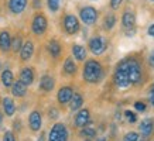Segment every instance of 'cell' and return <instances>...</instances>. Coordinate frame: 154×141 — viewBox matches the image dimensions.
<instances>
[{
	"label": "cell",
	"instance_id": "7",
	"mask_svg": "<svg viewBox=\"0 0 154 141\" xmlns=\"http://www.w3.org/2000/svg\"><path fill=\"white\" fill-rule=\"evenodd\" d=\"M89 48H91V51L94 54L99 55V54H102L106 50V42H105V40L102 37H95L89 41Z\"/></svg>",
	"mask_w": 154,
	"mask_h": 141
},
{
	"label": "cell",
	"instance_id": "23",
	"mask_svg": "<svg viewBox=\"0 0 154 141\" xmlns=\"http://www.w3.org/2000/svg\"><path fill=\"white\" fill-rule=\"evenodd\" d=\"M2 82H3V85L5 86H11L13 85V74L10 72L9 69H6L3 74H2Z\"/></svg>",
	"mask_w": 154,
	"mask_h": 141
},
{
	"label": "cell",
	"instance_id": "22",
	"mask_svg": "<svg viewBox=\"0 0 154 141\" xmlns=\"http://www.w3.org/2000/svg\"><path fill=\"white\" fill-rule=\"evenodd\" d=\"M82 102H84L82 96L78 93H74L72 98H71V109H72V110H78V109L82 106Z\"/></svg>",
	"mask_w": 154,
	"mask_h": 141
},
{
	"label": "cell",
	"instance_id": "13",
	"mask_svg": "<svg viewBox=\"0 0 154 141\" xmlns=\"http://www.w3.org/2000/svg\"><path fill=\"white\" fill-rule=\"evenodd\" d=\"M30 127L34 131L40 130V127H41V116H40L38 112H33L30 114Z\"/></svg>",
	"mask_w": 154,
	"mask_h": 141
},
{
	"label": "cell",
	"instance_id": "9",
	"mask_svg": "<svg viewBox=\"0 0 154 141\" xmlns=\"http://www.w3.org/2000/svg\"><path fill=\"white\" fill-rule=\"evenodd\" d=\"M89 122V110L84 109L81 110L78 114H76V118H75V124L78 127H85Z\"/></svg>",
	"mask_w": 154,
	"mask_h": 141
},
{
	"label": "cell",
	"instance_id": "24",
	"mask_svg": "<svg viewBox=\"0 0 154 141\" xmlns=\"http://www.w3.org/2000/svg\"><path fill=\"white\" fill-rule=\"evenodd\" d=\"M48 51L51 52L52 56H58V55H60V52H61L60 44H58L57 41H51L50 44H48Z\"/></svg>",
	"mask_w": 154,
	"mask_h": 141
},
{
	"label": "cell",
	"instance_id": "10",
	"mask_svg": "<svg viewBox=\"0 0 154 141\" xmlns=\"http://www.w3.org/2000/svg\"><path fill=\"white\" fill-rule=\"evenodd\" d=\"M10 10L13 11V13L19 14L21 13L24 9H26V6H27V0H10Z\"/></svg>",
	"mask_w": 154,
	"mask_h": 141
},
{
	"label": "cell",
	"instance_id": "6",
	"mask_svg": "<svg viewBox=\"0 0 154 141\" xmlns=\"http://www.w3.org/2000/svg\"><path fill=\"white\" fill-rule=\"evenodd\" d=\"M64 27H65L66 33L75 34L78 30H79V21H78V19H76L75 16L68 14L65 17V20H64Z\"/></svg>",
	"mask_w": 154,
	"mask_h": 141
},
{
	"label": "cell",
	"instance_id": "28",
	"mask_svg": "<svg viewBox=\"0 0 154 141\" xmlns=\"http://www.w3.org/2000/svg\"><path fill=\"white\" fill-rule=\"evenodd\" d=\"M137 140H139V134L137 133H127L125 138H123V141H137Z\"/></svg>",
	"mask_w": 154,
	"mask_h": 141
},
{
	"label": "cell",
	"instance_id": "29",
	"mask_svg": "<svg viewBox=\"0 0 154 141\" xmlns=\"http://www.w3.org/2000/svg\"><path fill=\"white\" fill-rule=\"evenodd\" d=\"M126 117H127V122L129 123H134L136 120H137V116H136V113H133V112H130V110H127L126 113Z\"/></svg>",
	"mask_w": 154,
	"mask_h": 141
},
{
	"label": "cell",
	"instance_id": "39",
	"mask_svg": "<svg viewBox=\"0 0 154 141\" xmlns=\"http://www.w3.org/2000/svg\"><path fill=\"white\" fill-rule=\"evenodd\" d=\"M2 122H3V116H2V113H0V124H2Z\"/></svg>",
	"mask_w": 154,
	"mask_h": 141
},
{
	"label": "cell",
	"instance_id": "2",
	"mask_svg": "<svg viewBox=\"0 0 154 141\" xmlns=\"http://www.w3.org/2000/svg\"><path fill=\"white\" fill-rule=\"evenodd\" d=\"M115 83L120 88H127L130 85L129 80V70H127V59L122 61L116 68L115 72Z\"/></svg>",
	"mask_w": 154,
	"mask_h": 141
},
{
	"label": "cell",
	"instance_id": "43",
	"mask_svg": "<svg viewBox=\"0 0 154 141\" xmlns=\"http://www.w3.org/2000/svg\"><path fill=\"white\" fill-rule=\"evenodd\" d=\"M153 90H154V88H153Z\"/></svg>",
	"mask_w": 154,
	"mask_h": 141
},
{
	"label": "cell",
	"instance_id": "42",
	"mask_svg": "<svg viewBox=\"0 0 154 141\" xmlns=\"http://www.w3.org/2000/svg\"><path fill=\"white\" fill-rule=\"evenodd\" d=\"M151 2H154V0H151Z\"/></svg>",
	"mask_w": 154,
	"mask_h": 141
},
{
	"label": "cell",
	"instance_id": "15",
	"mask_svg": "<svg viewBox=\"0 0 154 141\" xmlns=\"http://www.w3.org/2000/svg\"><path fill=\"white\" fill-rule=\"evenodd\" d=\"M10 47H11V38H10L9 33L3 31V33L0 34V48L3 51H7Z\"/></svg>",
	"mask_w": 154,
	"mask_h": 141
},
{
	"label": "cell",
	"instance_id": "5",
	"mask_svg": "<svg viewBox=\"0 0 154 141\" xmlns=\"http://www.w3.org/2000/svg\"><path fill=\"white\" fill-rule=\"evenodd\" d=\"M81 19L84 21L85 24H94L98 19V13L94 7H85V9L81 10Z\"/></svg>",
	"mask_w": 154,
	"mask_h": 141
},
{
	"label": "cell",
	"instance_id": "30",
	"mask_svg": "<svg viewBox=\"0 0 154 141\" xmlns=\"http://www.w3.org/2000/svg\"><path fill=\"white\" fill-rule=\"evenodd\" d=\"M11 45H13L14 51H19V50H21V40H20V37L14 38V41L11 42Z\"/></svg>",
	"mask_w": 154,
	"mask_h": 141
},
{
	"label": "cell",
	"instance_id": "17",
	"mask_svg": "<svg viewBox=\"0 0 154 141\" xmlns=\"http://www.w3.org/2000/svg\"><path fill=\"white\" fill-rule=\"evenodd\" d=\"M140 131L143 136H150V134H151V131H153V122H151L150 118H146V120L141 122Z\"/></svg>",
	"mask_w": 154,
	"mask_h": 141
},
{
	"label": "cell",
	"instance_id": "8",
	"mask_svg": "<svg viewBox=\"0 0 154 141\" xmlns=\"http://www.w3.org/2000/svg\"><path fill=\"white\" fill-rule=\"evenodd\" d=\"M45 30H47V20H45V17L41 16V14L35 16V19L33 20V31L35 34H42Z\"/></svg>",
	"mask_w": 154,
	"mask_h": 141
},
{
	"label": "cell",
	"instance_id": "3",
	"mask_svg": "<svg viewBox=\"0 0 154 141\" xmlns=\"http://www.w3.org/2000/svg\"><path fill=\"white\" fill-rule=\"evenodd\" d=\"M127 70L130 83H139L141 79V68L134 59H127Z\"/></svg>",
	"mask_w": 154,
	"mask_h": 141
},
{
	"label": "cell",
	"instance_id": "41",
	"mask_svg": "<svg viewBox=\"0 0 154 141\" xmlns=\"http://www.w3.org/2000/svg\"><path fill=\"white\" fill-rule=\"evenodd\" d=\"M86 141H91V140H86Z\"/></svg>",
	"mask_w": 154,
	"mask_h": 141
},
{
	"label": "cell",
	"instance_id": "20",
	"mask_svg": "<svg viewBox=\"0 0 154 141\" xmlns=\"http://www.w3.org/2000/svg\"><path fill=\"white\" fill-rule=\"evenodd\" d=\"M26 85L19 80V82H14L13 83V94L14 96H24L26 94Z\"/></svg>",
	"mask_w": 154,
	"mask_h": 141
},
{
	"label": "cell",
	"instance_id": "34",
	"mask_svg": "<svg viewBox=\"0 0 154 141\" xmlns=\"http://www.w3.org/2000/svg\"><path fill=\"white\" fill-rule=\"evenodd\" d=\"M120 4H122V0H110V7L112 9H119Z\"/></svg>",
	"mask_w": 154,
	"mask_h": 141
},
{
	"label": "cell",
	"instance_id": "35",
	"mask_svg": "<svg viewBox=\"0 0 154 141\" xmlns=\"http://www.w3.org/2000/svg\"><path fill=\"white\" fill-rule=\"evenodd\" d=\"M150 65L154 66V51L150 54Z\"/></svg>",
	"mask_w": 154,
	"mask_h": 141
},
{
	"label": "cell",
	"instance_id": "18",
	"mask_svg": "<svg viewBox=\"0 0 154 141\" xmlns=\"http://www.w3.org/2000/svg\"><path fill=\"white\" fill-rule=\"evenodd\" d=\"M3 107H5V112L7 116H13L14 112H16V106H14V102L10 98H5L3 99Z\"/></svg>",
	"mask_w": 154,
	"mask_h": 141
},
{
	"label": "cell",
	"instance_id": "40",
	"mask_svg": "<svg viewBox=\"0 0 154 141\" xmlns=\"http://www.w3.org/2000/svg\"><path fill=\"white\" fill-rule=\"evenodd\" d=\"M98 141H106V140H105V138H99Z\"/></svg>",
	"mask_w": 154,
	"mask_h": 141
},
{
	"label": "cell",
	"instance_id": "36",
	"mask_svg": "<svg viewBox=\"0 0 154 141\" xmlns=\"http://www.w3.org/2000/svg\"><path fill=\"white\" fill-rule=\"evenodd\" d=\"M149 34L151 35V37H154V24H153V26H150V28H149Z\"/></svg>",
	"mask_w": 154,
	"mask_h": 141
},
{
	"label": "cell",
	"instance_id": "27",
	"mask_svg": "<svg viewBox=\"0 0 154 141\" xmlns=\"http://www.w3.org/2000/svg\"><path fill=\"white\" fill-rule=\"evenodd\" d=\"M81 134H82V136H85V137H94L95 134H96V131H95L92 127H85L84 130L81 131Z\"/></svg>",
	"mask_w": 154,
	"mask_h": 141
},
{
	"label": "cell",
	"instance_id": "26",
	"mask_svg": "<svg viewBox=\"0 0 154 141\" xmlns=\"http://www.w3.org/2000/svg\"><path fill=\"white\" fill-rule=\"evenodd\" d=\"M115 23H116V19H115V16H113V14H107L106 17H105L103 26H105V28H106V30H110V28L115 26Z\"/></svg>",
	"mask_w": 154,
	"mask_h": 141
},
{
	"label": "cell",
	"instance_id": "12",
	"mask_svg": "<svg viewBox=\"0 0 154 141\" xmlns=\"http://www.w3.org/2000/svg\"><path fill=\"white\" fill-rule=\"evenodd\" d=\"M33 52H34L33 42L27 41L23 45V47H21V59H23V61H27V59H30V58H31V55H33Z\"/></svg>",
	"mask_w": 154,
	"mask_h": 141
},
{
	"label": "cell",
	"instance_id": "25",
	"mask_svg": "<svg viewBox=\"0 0 154 141\" xmlns=\"http://www.w3.org/2000/svg\"><path fill=\"white\" fill-rule=\"evenodd\" d=\"M64 70H65L66 74H75L76 65L74 64V61H72L71 58H68V59L65 61V64H64Z\"/></svg>",
	"mask_w": 154,
	"mask_h": 141
},
{
	"label": "cell",
	"instance_id": "31",
	"mask_svg": "<svg viewBox=\"0 0 154 141\" xmlns=\"http://www.w3.org/2000/svg\"><path fill=\"white\" fill-rule=\"evenodd\" d=\"M48 6H50V9L52 11H55L60 7V0H48Z\"/></svg>",
	"mask_w": 154,
	"mask_h": 141
},
{
	"label": "cell",
	"instance_id": "11",
	"mask_svg": "<svg viewBox=\"0 0 154 141\" xmlns=\"http://www.w3.org/2000/svg\"><path fill=\"white\" fill-rule=\"evenodd\" d=\"M72 94H74V92H72V89L71 88H62V89H60V92H58V102L60 103H68L71 100V98H72Z\"/></svg>",
	"mask_w": 154,
	"mask_h": 141
},
{
	"label": "cell",
	"instance_id": "1",
	"mask_svg": "<svg viewBox=\"0 0 154 141\" xmlns=\"http://www.w3.org/2000/svg\"><path fill=\"white\" fill-rule=\"evenodd\" d=\"M102 75H103V69L99 62H96V61L86 62V65H85V68H84V78L86 82L95 83V82L100 80Z\"/></svg>",
	"mask_w": 154,
	"mask_h": 141
},
{
	"label": "cell",
	"instance_id": "19",
	"mask_svg": "<svg viewBox=\"0 0 154 141\" xmlns=\"http://www.w3.org/2000/svg\"><path fill=\"white\" fill-rule=\"evenodd\" d=\"M72 52H74V56L78 59V61H84L86 58V51L82 45H74L72 47Z\"/></svg>",
	"mask_w": 154,
	"mask_h": 141
},
{
	"label": "cell",
	"instance_id": "21",
	"mask_svg": "<svg viewBox=\"0 0 154 141\" xmlns=\"http://www.w3.org/2000/svg\"><path fill=\"white\" fill-rule=\"evenodd\" d=\"M41 89L42 90H47V92H50V90L54 88V79H52L51 76H42L41 79Z\"/></svg>",
	"mask_w": 154,
	"mask_h": 141
},
{
	"label": "cell",
	"instance_id": "32",
	"mask_svg": "<svg viewBox=\"0 0 154 141\" xmlns=\"http://www.w3.org/2000/svg\"><path fill=\"white\" fill-rule=\"evenodd\" d=\"M134 107L139 110V112H144L146 110V104L143 103V102H136L134 103Z\"/></svg>",
	"mask_w": 154,
	"mask_h": 141
},
{
	"label": "cell",
	"instance_id": "14",
	"mask_svg": "<svg viewBox=\"0 0 154 141\" xmlns=\"http://www.w3.org/2000/svg\"><path fill=\"white\" fill-rule=\"evenodd\" d=\"M33 79H34V75H33V70L30 68H24L21 70V75H20V80L23 82L26 86L30 83H33Z\"/></svg>",
	"mask_w": 154,
	"mask_h": 141
},
{
	"label": "cell",
	"instance_id": "33",
	"mask_svg": "<svg viewBox=\"0 0 154 141\" xmlns=\"http://www.w3.org/2000/svg\"><path fill=\"white\" fill-rule=\"evenodd\" d=\"M3 141H16V140H14L13 133H11V131H7V133H6L5 137H3Z\"/></svg>",
	"mask_w": 154,
	"mask_h": 141
},
{
	"label": "cell",
	"instance_id": "4",
	"mask_svg": "<svg viewBox=\"0 0 154 141\" xmlns=\"http://www.w3.org/2000/svg\"><path fill=\"white\" fill-rule=\"evenodd\" d=\"M68 133L64 124H55L50 131V138L48 141H66Z\"/></svg>",
	"mask_w": 154,
	"mask_h": 141
},
{
	"label": "cell",
	"instance_id": "38",
	"mask_svg": "<svg viewBox=\"0 0 154 141\" xmlns=\"http://www.w3.org/2000/svg\"><path fill=\"white\" fill-rule=\"evenodd\" d=\"M41 3H40V0H34V7H40Z\"/></svg>",
	"mask_w": 154,
	"mask_h": 141
},
{
	"label": "cell",
	"instance_id": "37",
	"mask_svg": "<svg viewBox=\"0 0 154 141\" xmlns=\"http://www.w3.org/2000/svg\"><path fill=\"white\" fill-rule=\"evenodd\" d=\"M150 102L154 106V90H151V93H150Z\"/></svg>",
	"mask_w": 154,
	"mask_h": 141
},
{
	"label": "cell",
	"instance_id": "16",
	"mask_svg": "<svg viewBox=\"0 0 154 141\" xmlns=\"http://www.w3.org/2000/svg\"><path fill=\"white\" fill-rule=\"evenodd\" d=\"M134 14L131 13V11H125V14H123V19H122V23H123V26L126 28H131L133 26H134Z\"/></svg>",
	"mask_w": 154,
	"mask_h": 141
}]
</instances>
